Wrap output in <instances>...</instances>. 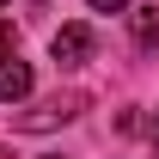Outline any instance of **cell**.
<instances>
[{
    "label": "cell",
    "instance_id": "obj_1",
    "mask_svg": "<svg viewBox=\"0 0 159 159\" xmlns=\"http://www.w3.org/2000/svg\"><path fill=\"white\" fill-rule=\"evenodd\" d=\"M49 55L61 67H80V61L92 55V25H61L55 37H49Z\"/></svg>",
    "mask_w": 159,
    "mask_h": 159
},
{
    "label": "cell",
    "instance_id": "obj_2",
    "mask_svg": "<svg viewBox=\"0 0 159 159\" xmlns=\"http://www.w3.org/2000/svg\"><path fill=\"white\" fill-rule=\"evenodd\" d=\"M19 98H31V61L0 55V104H19Z\"/></svg>",
    "mask_w": 159,
    "mask_h": 159
},
{
    "label": "cell",
    "instance_id": "obj_3",
    "mask_svg": "<svg viewBox=\"0 0 159 159\" xmlns=\"http://www.w3.org/2000/svg\"><path fill=\"white\" fill-rule=\"evenodd\" d=\"M129 31L141 49H159V6H129Z\"/></svg>",
    "mask_w": 159,
    "mask_h": 159
},
{
    "label": "cell",
    "instance_id": "obj_4",
    "mask_svg": "<svg viewBox=\"0 0 159 159\" xmlns=\"http://www.w3.org/2000/svg\"><path fill=\"white\" fill-rule=\"evenodd\" d=\"M74 110H80L74 98H67V104L55 98V104H43V110H31V116H19V129H55V122H67Z\"/></svg>",
    "mask_w": 159,
    "mask_h": 159
},
{
    "label": "cell",
    "instance_id": "obj_5",
    "mask_svg": "<svg viewBox=\"0 0 159 159\" xmlns=\"http://www.w3.org/2000/svg\"><path fill=\"white\" fill-rule=\"evenodd\" d=\"M86 6H92V12H129L135 0H86Z\"/></svg>",
    "mask_w": 159,
    "mask_h": 159
},
{
    "label": "cell",
    "instance_id": "obj_6",
    "mask_svg": "<svg viewBox=\"0 0 159 159\" xmlns=\"http://www.w3.org/2000/svg\"><path fill=\"white\" fill-rule=\"evenodd\" d=\"M0 55H12V19L0 12Z\"/></svg>",
    "mask_w": 159,
    "mask_h": 159
},
{
    "label": "cell",
    "instance_id": "obj_7",
    "mask_svg": "<svg viewBox=\"0 0 159 159\" xmlns=\"http://www.w3.org/2000/svg\"><path fill=\"white\" fill-rule=\"evenodd\" d=\"M147 141H153V153H159V110H153V122H147Z\"/></svg>",
    "mask_w": 159,
    "mask_h": 159
},
{
    "label": "cell",
    "instance_id": "obj_8",
    "mask_svg": "<svg viewBox=\"0 0 159 159\" xmlns=\"http://www.w3.org/2000/svg\"><path fill=\"white\" fill-rule=\"evenodd\" d=\"M0 6H6V0H0Z\"/></svg>",
    "mask_w": 159,
    "mask_h": 159
}]
</instances>
